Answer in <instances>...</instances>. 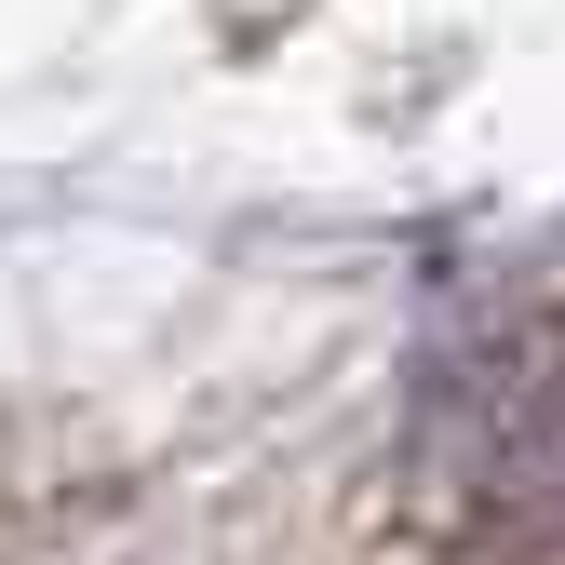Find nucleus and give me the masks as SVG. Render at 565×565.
<instances>
[{"instance_id": "obj_1", "label": "nucleus", "mask_w": 565, "mask_h": 565, "mask_svg": "<svg viewBox=\"0 0 565 565\" xmlns=\"http://www.w3.org/2000/svg\"><path fill=\"white\" fill-rule=\"evenodd\" d=\"M404 484L431 539H565V310L458 350L431 377Z\"/></svg>"}]
</instances>
